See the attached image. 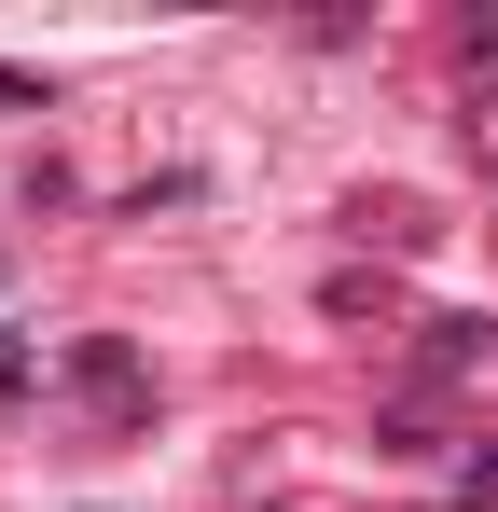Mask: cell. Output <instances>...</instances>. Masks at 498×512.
Here are the masks:
<instances>
[{"instance_id": "cell-1", "label": "cell", "mask_w": 498, "mask_h": 512, "mask_svg": "<svg viewBox=\"0 0 498 512\" xmlns=\"http://www.w3.org/2000/svg\"><path fill=\"white\" fill-rule=\"evenodd\" d=\"M485 360V319H429V374H471Z\"/></svg>"}]
</instances>
